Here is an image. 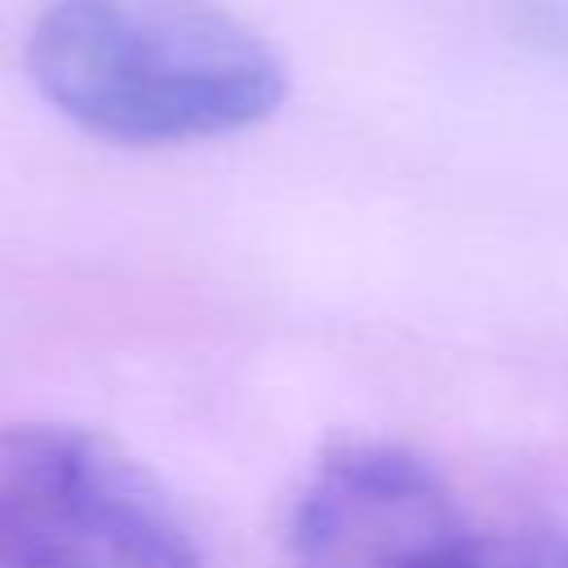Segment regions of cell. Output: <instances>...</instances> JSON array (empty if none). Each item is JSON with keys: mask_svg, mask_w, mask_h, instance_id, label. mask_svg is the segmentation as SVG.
Wrapping results in <instances>:
<instances>
[{"mask_svg": "<svg viewBox=\"0 0 568 568\" xmlns=\"http://www.w3.org/2000/svg\"><path fill=\"white\" fill-rule=\"evenodd\" d=\"M27 75L62 120L115 146L231 138L288 98L275 44L217 0H49Z\"/></svg>", "mask_w": 568, "mask_h": 568, "instance_id": "6da1fadb", "label": "cell"}, {"mask_svg": "<svg viewBox=\"0 0 568 568\" xmlns=\"http://www.w3.org/2000/svg\"><path fill=\"white\" fill-rule=\"evenodd\" d=\"M0 568H204L173 501L106 439L62 422L0 430Z\"/></svg>", "mask_w": 568, "mask_h": 568, "instance_id": "7a4b0ae2", "label": "cell"}, {"mask_svg": "<svg viewBox=\"0 0 568 568\" xmlns=\"http://www.w3.org/2000/svg\"><path fill=\"white\" fill-rule=\"evenodd\" d=\"M284 546L288 568H555L484 532L422 453L386 439H351L315 462Z\"/></svg>", "mask_w": 568, "mask_h": 568, "instance_id": "3957f363", "label": "cell"}, {"mask_svg": "<svg viewBox=\"0 0 568 568\" xmlns=\"http://www.w3.org/2000/svg\"><path fill=\"white\" fill-rule=\"evenodd\" d=\"M555 568H568V550H559V555H555Z\"/></svg>", "mask_w": 568, "mask_h": 568, "instance_id": "277c9868", "label": "cell"}]
</instances>
